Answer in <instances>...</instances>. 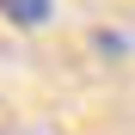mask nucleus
Listing matches in <instances>:
<instances>
[{
  "label": "nucleus",
  "mask_w": 135,
  "mask_h": 135,
  "mask_svg": "<svg viewBox=\"0 0 135 135\" xmlns=\"http://www.w3.org/2000/svg\"><path fill=\"white\" fill-rule=\"evenodd\" d=\"M0 12L12 18V25H49V0H0Z\"/></svg>",
  "instance_id": "obj_1"
}]
</instances>
